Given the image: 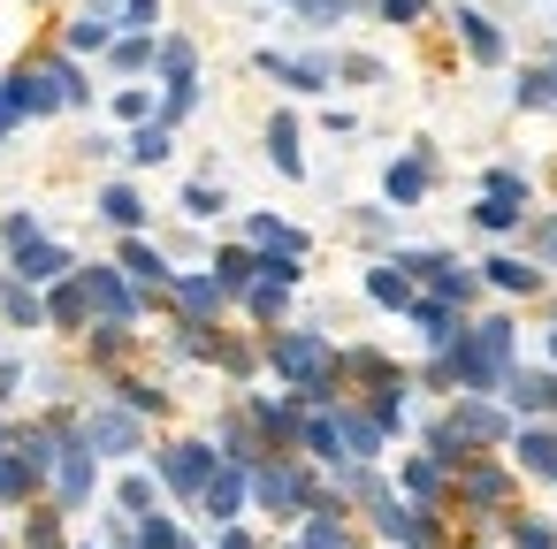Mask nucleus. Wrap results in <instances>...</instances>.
I'll use <instances>...</instances> for the list:
<instances>
[{
	"instance_id": "1",
	"label": "nucleus",
	"mask_w": 557,
	"mask_h": 549,
	"mask_svg": "<svg viewBox=\"0 0 557 549\" xmlns=\"http://www.w3.org/2000/svg\"><path fill=\"white\" fill-rule=\"evenodd\" d=\"M260 359L275 366V382L298 389L306 412L344 404V389H336V344H329V336H313V328H275V336L260 344Z\"/></svg>"
},
{
	"instance_id": "2",
	"label": "nucleus",
	"mask_w": 557,
	"mask_h": 549,
	"mask_svg": "<svg viewBox=\"0 0 557 549\" xmlns=\"http://www.w3.org/2000/svg\"><path fill=\"white\" fill-rule=\"evenodd\" d=\"M252 503H260L268 519H306V503H313V465H306V458H260V465H252Z\"/></svg>"
},
{
	"instance_id": "3",
	"label": "nucleus",
	"mask_w": 557,
	"mask_h": 549,
	"mask_svg": "<svg viewBox=\"0 0 557 549\" xmlns=\"http://www.w3.org/2000/svg\"><path fill=\"white\" fill-rule=\"evenodd\" d=\"M77 290H85V305H92V321H108V328H138V313H146V290L108 260V267H77Z\"/></svg>"
},
{
	"instance_id": "4",
	"label": "nucleus",
	"mask_w": 557,
	"mask_h": 549,
	"mask_svg": "<svg viewBox=\"0 0 557 549\" xmlns=\"http://www.w3.org/2000/svg\"><path fill=\"white\" fill-rule=\"evenodd\" d=\"M0 100H9V115H16V123H47V115H62L54 54H47V62H16L9 77H0Z\"/></svg>"
},
{
	"instance_id": "5",
	"label": "nucleus",
	"mask_w": 557,
	"mask_h": 549,
	"mask_svg": "<svg viewBox=\"0 0 557 549\" xmlns=\"http://www.w3.org/2000/svg\"><path fill=\"white\" fill-rule=\"evenodd\" d=\"M214 465H222V450H214L207 435H184V442H169V450L153 458V481H161L169 496H184V503H199V488L214 481Z\"/></svg>"
},
{
	"instance_id": "6",
	"label": "nucleus",
	"mask_w": 557,
	"mask_h": 549,
	"mask_svg": "<svg viewBox=\"0 0 557 549\" xmlns=\"http://www.w3.org/2000/svg\"><path fill=\"white\" fill-rule=\"evenodd\" d=\"M77 442H85L92 458H138V450H146V420L123 412V404H100V412L77 427Z\"/></svg>"
},
{
	"instance_id": "7",
	"label": "nucleus",
	"mask_w": 557,
	"mask_h": 549,
	"mask_svg": "<svg viewBox=\"0 0 557 549\" xmlns=\"http://www.w3.org/2000/svg\"><path fill=\"white\" fill-rule=\"evenodd\" d=\"M443 427H450L466 450H496V442H511V412L488 404V397H458V404L443 412Z\"/></svg>"
},
{
	"instance_id": "8",
	"label": "nucleus",
	"mask_w": 557,
	"mask_h": 549,
	"mask_svg": "<svg viewBox=\"0 0 557 549\" xmlns=\"http://www.w3.org/2000/svg\"><path fill=\"white\" fill-rule=\"evenodd\" d=\"M367 519H374V534H389L397 549H443V534H435V511H420V503L374 496V503H367Z\"/></svg>"
},
{
	"instance_id": "9",
	"label": "nucleus",
	"mask_w": 557,
	"mask_h": 549,
	"mask_svg": "<svg viewBox=\"0 0 557 549\" xmlns=\"http://www.w3.org/2000/svg\"><path fill=\"white\" fill-rule=\"evenodd\" d=\"M47 481H54V503H62V511H85V503H92V488H100V458H92V450L70 435Z\"/></svg>"
},
{
	"instance_id": "10",
	"label": "nucleus",
	"mask_w": 557,
	"mask_h": 549,
	"mask_svg": "<svg viewBox=\"0 0 557 549\" xmlns=\"http://www.w3.org/2000/svg\"><path fill=\"white\" fill-rule=\"evenodd\" d=\"M9 275H16V283H32V290H47V283L77 275V252H70V245H54V237H32V245H16V252H9Z\"/></svg>"
},
{
	"instance_id": "11",
	"label": "nucleus",
	"mask_w": 557,
	"mask_h": 549,
	"mask_svg": "<svg viewBox=\"0 0 557 549\" xmlns=\"http://www.w3.org/2000/svg\"><path fill=\"white\" fill-rule=\"evenodd\" d=\"M450 481H458V503H466L473 519H488V511H496V503L511 496V473H504L496 458H466V465H458Z\"/></svg>"
},
{
	"instance_id": "12",
	"label": "nucleus",
	"mask_w": 557,
	"mask_h": 549,
	"mask_svg": "<svg viewBox=\"0 0 557 549\" xmlns=\"http://www.w3.org/2000/svg\"><path fill=\"white\" fill-rule=\"evenodd\" d=\"M245 503H252V473L222 458V465H214V481L199 488V511H207L214 526H230V519H245Z\"/></svg>"
},
{
	"instance_id": "13",
	"label": "nucleus",
	"mask_w": 557,
	"mask_h": 549,
	"mask_svg": "<svg viewBox=\"0 0 557 549\" xmlns=\"http://www.w3.org/2000/svg\"><path fill=\"white\" fill-rule=\"evenodd\" d=\"M252 62H260L268 77H283L290 92H329V85H336V70H329L321 54H275V47H260Z\"/></svg>"
},
{
	"instance_id": "14",
	"label": "nucleus",
	"mask_w": 557,
	"mask_h": 549,
	"mask_svg": "<svg viewBox=\"0 0 557 549\" xmlns=\"http://www.w3.org/2000/svg\"><path fill=\"white\" fill-rule=\"evenodd\" d=\"M115 267L146 290V298H161L169 283H176V267H169V252L161 245H146V237H123V252H115Z\"/></svg>"
},
{
	"instance_id": "15",
	"label": "nucleus",
	"mask_w": 557,
	"mask_h": 549,
	"mask_svg": "<svg viewBox=\"0 0 557 549\" xmlns=\"http://www.w3.org/2000/svg\"><path fill=\"white\" fill-rule=\"evenodd\" d=\"M428 184H435V161H428V146H420V153L389 161V176H382V199H389V207H420V199H428Z\"/></svg>"
},
{
	"instance_id": "16",
	"label": "nucleus",
	"mask_w": 557,
	"mask_h": 549,
	"mask_svg": "<svg viewBox=\"0 0 557 549\" xmlns=\"http://www.w3.org/2000/svg\"><path fill=\"white\" fill-rule=\"evenodd\" d=\"M47 328H62V336H85V328H92V305H85V290H77V275H62V283H47Z\"/></svg>"
},
{
	"instance_id": "17",
	"label": "nucleus",
	"mask_w": 557,
	"mask_h": 549,
	"mask_svg": "<svg viewBox=\"0 0 557 549\" xmlns=\"http://www.w3.org/2000/svg\"><path fill=\"white\" fill-rule=\"evenodd\" d=\"M268 161H275V176H290V184L306 176V153H298V115H290V108H275V115H268Z\"/></svg>"
},
{
	"instance_id": "18",
	"label": "nucleus",
	"mask_w": 557,
	"mask_h": 549,
	"mask_svg": "<svg viewBox=\"0 0 557 549\" xmlns=\"http://www.w3.org/2000/svg\"><path fill=\"white\" fill-rule=\"evenodd\" d=\"M245 245H252V252H298V260L313 252V237L290 229V222H275V214H245Z\"/></svg>"
},
{
	"instance_id": "19",
	"label": "nucleus",
	"mask_w": 557,
	"mask_h": 549,
	"mask_svg": "<svg viewBox=\"0 0 557 549\" xmlns=\"http://www.w3.org/2000/svg\"><path fill=\"white\" fill-rule=\"evenodd\" d=\"M169 298L184 305V321H214V313L230 305V290H222L214 275H176V283H169Z\"/></svg>"
},
{
	"instance_id": "20",
	"label": "nucleus",
	"mask_w": 557,
	"mask_h": 549,
	"mask_svg": "<svg viewBox=\"0 0 557 549\" xmlns=\"http://www.w3.org/2000/svg\"><path fill=\"white\" fill-rule=\"evenodd\" d=\"M405 313H412V328L428 336V351H450V344L466 336V328H458V305H443V298H412Z\"/></svg>"
},
{
	"instance_id": "21",
	"label": "nucleus",
	"mask_w": 557,
	"mask_h": 549,
	"mask_svg": "<svg viewBox=\"0 0 557 549\" xmlns=\"http://www.w3.org/2000/svg\"><path fill=\"white\" fill-rule=\"evenodd\" d=\"M481 283H488V290H504V298H534V290H542V267H534V260L496 252V260L481 267Z\"/></svg>"
},
{
	"instance_id": "22",
	"label": "nucleus",
	"mask_w": 557,
	"mask_h": 549,
	"mask_svg": "<svg viewBox=\"0 0 557 549\" xmlns=\"http://www.w3.org/2000/svg\"><path fill=\"white\" fill-rule=\"evenodd\" d=\"M397 481H405V503H420V511H435V503L450 496V473H443L435 458H405V473H397Z\"/></svg>"
},
{
	"instance_id": "23",
	"label": "nucleus",
	"mask_w": 557,
	"mask_h": 549,
	"mask_svg": "<svg viewBox=\"0 0 557 549\" xmlns=\"http://www.w3.org/2000/svg\"><path fill=\"white\" fill-rule=\"evenodd\" d=\"M100 222L123 229V237H138V229H146V199H138V184H108V191H100Z\"/></svg>"
},
{
	"instance_id": "24",
	"label": "nucleus",
	"mask_w": 557,
	"mask_h": 549,
	"mask_svg": "<svg viewBox=\"0 0 557 549\" xmlns=\"http://www.w3.org/2000/svg\"><path fill=\"white\" fill-rule=\"evenodd\" d=\"M367 298H374V305H389V313H405L420 290H412V275H405L397 260H382V267H367Z\"/></svg>"
},
{
	"instance_id": "25",
	"label": "nucleus",
	"mask_w": 557,
	"mask_h": 549,
	"mask_svg": "<svg viewBox=\"0 0 557 549\" xmlns=\"http://www.w3.org/2000/svg\"><path fill=\"white\" fill-rule=\"evenodd\" d=\"M0 313H9L16 328H47V298L32 283H16V275H0Z\"/></svg>"
},
{
	"instance_id": "26",
	"label": "nucleus",
	"mask_w": 557,
	"mask_h": 549,
	"mask_svg": "<svg viewBox=\"0 0 557 549\" xmlns=\"http://www.w3.org/2000/svg\"><path fill=\"white\" fill-rule=\"evenodd\" d=\"M458 39H466L473 62H504V32H496L481 9H458Z\"/></svg>"
},
{
	"instance_id": "27",
	"label": "nucleus",
	"mask_w": 557,
	"mask_h": 549,
	"mask_svg": "<svg viewBox=\"0 0 557 549\" xmlns=\"http://www.w3.org/2000/svg\"><path fill=\"white\" fill-rule=\"evenodd\" d=\"M153 70H161V85H199V47L191 39H161L153 47Z\"/></svg>"
},
{
	"instance_id": "28",
	"label": "nucleus",
	"mask_w": 557,
	"mask_h": 549,
	"mask_svg": "<svg viewBox=\"0 0 557 549\" xmlns=\"http://www.w3.org/2000/svg\"><path fill=\"white\" fill-rule=\"evenodd\" d=\"M504 397H511V412H549V404H557V382H549V374H519V366H511V374H504Z\"/></svg>"
},
{
	"instance_id": "29",
	"label": "nucleus",
	"mask_w": 557,
	"mask_h": 549,
	"mask_svg": "<svg viewBox=\"0 0 557 549\" xmlns=\"http://www.w3.org/2000/svg\"><path fill=\"white\" fill-rule=\"evenodd\" d=\"M511 450L527 473H557V427H511Z\"/></svg>"
},
{
	"instance_id": "30",
	"label": "nucleus",
	"mask_w": 557,
	"mask_h": 549,
	"mask_svg": "<svg viewBox=\"0 0 557 549\" xmlns=\"http://www.w3.org/2000/svg\"><path fill=\"white\" fill-rule=\"evenodd\" d=\"M207 275H214V283H222L230 298H245V290H252V245H222Z\"/></svg>"
},
{
	"instance_id": "31",
	"label": "nucleus",
	"mask_w": 557,
	"mask_h": 549,
	"mask_svg": "<svg viewBox=\"0 0 557 549\" xmlns=\"http://www.w3.org/2000/svg\"><path fill=\"white\" fill-rule=\"evenodd\" d=\"M123 153H131V161H138V169H161V161H169V153H176V130H161V123H138V130H131V146H123Z\"/></svg>"
},
{
	"instance_id": "32",
	"label": "nucleus",
	"mask_w": 557,
	"mask_h": 549,
	"mask_svg": "<svg viewBox=\"0 0 557 549\" xmlns=\"http://www.w3.org/2000/svg\"><path fill=\"white\" fill-rule=\"evenodd\" d=\"M115 404H123V412H138V420H161V412H169V389H161V382H131V374H123V382H115Z\"/></svg>"
},
{
	"instance_id": "33",
	"label": "nucleus",
	"mask_w": 557,
	"mask_h": 549,
	"mask_svg": "<svg viewBox=\"0 0 557 549\" xmlns=\"http://www.w3.org/2000/svg\"><path fill=\"white\" fill-rule=\"evenodd\" d=\"M62 39H70V54H108V47H115V24H108V16H77Z\"/></svg>"
},
{
	"instance_id": "34",
	"label": "nucleus",
	"mask_w": 557,
	"mask_h": 549,
	"mask_svg": "<svg viewBox=\"0 0 557 549\" xmlns=\"http://www.w3.org/2000/svg\"><path fill=\"white\" fill-rule=\"evenodd\" d=\"M153 47H161L153 32H131V39H115V47H108V62H115L123 77H138V70H153Z\"/></svg>"
},
{
	"instance_id": "35",
	"label": "nucleus",
	"mask_w": 557,
	"mask_h": 549,
	"mask_svg": "<svg viewBox=\"0 0 557 549\" xmlns=\"http://www.w3.org/2000/svg\"><path fill=\"white\" fill-rule=\"evenodd\" d=\"M153 496H161V481H153V473H123V481H115L123 519H146V511H153Z\"/></svg>"
},
{
	"instance_id": "36",
	"label": "nucleus",
	"mask_w": 557,
	"mask_h": 549,
	"mask_svg": "<svg viewBox=\"0 0 557 549\" xmlns=\"http://www.w3.org/2000/svg\"><path fill=\"white\" fill-rule=\"evenodd\" d=\"M283 9H290L298 24H313V32H336V24L351 16V0H283Z\"/></svg>"
},
{
	"instance_id": "37",
	"label": "nucleus",
	"mask_w": 557,
	"mask_h": 549,
	"mask_svg": "<svg viewBox=\"0 0 557 549\" xmlns=\"http://www.w3.org/2000/svg\"><path fill=\"white\" fill-rule=\"evenodd\" d=\"M108 108H115V123H131V130H138V123H153V92H146V85H123Z\"/></svg>"
},
{
	"instance_id": "38",
	"label": "nucleus",
	"mask_w": 557,
	"mask_h": 549,
	"mask_svg": "<svg viewBox=\"0 0 557 549\" xmlns=\"http://www.w3.org/2000/svg\"><path fill=\"white\" fill-rule=\"evenodd\" d=\"M283 305H290V290H275V283H252L245 290V313L252 321H283Z\"/></svg>"
},
{
	"instance_id": "39",
	"label": "nucleus",
	"mask_w": 557,
	"mask_h": 549,
	"mask_svg": "<svg viewBox=\"0 0 557 549\" xmlns=\"http://www.w3.org/2000/svg\"><path fill=\"white\" fill-rule=\"evenodd\" d=\"M54 519H62V511H32V519H24V549H70Z\"/></svg>"
},
{
	"instance_id": "40",
	"label": "nucleus",
	"mask_w": 557,
	"mask_h": 549,
	"mask_svg": "<svg viewBox=\"0 0 557 549\" xmlns=\"http://www.w3.org/2000/svg\"><path fill=\"white\" fill-rule=\"evenodd\" d=\"M511 549H557V526H542V519H511Z\"/></svg>"
},
{
	"instance_id": "41",
	"label": "nucleus",
	"mask_w": 557,
	"mask_h": 549,
	"mask_svg": "<svg viewBox=\"0 0 557 549\" xmlns=\"http://www.w3.org/2000/svg\"><path fill=\"white\" fill-rule=\"evenodd\" d=\"M32 237H47V229H39V214H24V207H16V214H0V245H9V252H16V245H32Z\"/></svg>"
},
{
	"instance_id": "42",
	"label": "nucleus",
	"mask_w": 557,
	"mask_h": 549,
	"mask_svg": "<svg viewBox=\"0 0 557 549\" xmlns=\"http://www.w3.org/2000/svg\"><path fill=\"white\" fill-rule=\"evenodd\" d=\"M557 100V70H534V77H519V108H549Z\"/></svg>"
},
{
	"instance_id": "43",
	"label": "nucleus",
	"mask_w": 557,
	"mask_h": 549,
	"mask_svg": "<svg viewBox=\"0 0 557 549\" xmlns=\"http://www.w3.org/2000/svg\"><path fill=\"white\" fill-rule=\"evenodd\" d=\"M184 214H191V222L222 214V191H214V184H184Z\"/></svg>"
},
{
	"instance_id": "44",
	"label": "nucleus",
	"mask_w": 557,
	"mask_h": 549,
	"mask_svg": "<svg viewBox=\"0 0 557 549\" xmlns=\"http://www.w3.org/2000/svg\"><path fill=\"white\" fill-rule=\"evenodd\" d=\"M374 9H382V16L405 32V24H420V16H428V0H374Z\"/></svg>"
},
{
	"instance_id": "45",
	"label": "nucleus",
	"mask_w": 557,
	"mask_h": 549,
	"mask_svg": "<svg viewBox=\"0 0 557 549\" xmlns=\"http://www.w3.org/2000/svg\"><path fill=\"white\" fill-rule=\"evenodd\" d=\"M123 24H131V32H153V24H161V0H123Z\"/></svg>"
},
{
	"instance_id": "46",
	"label": "nucleus",
	"mask_w": 557,
	"mask_h": 549,
	"mask_svg": "<svg viewBox=\"0 0 557 549\" xmlns=\"http://www.w3.org/2000/svg\"><path fill=\"white\" fill-rule=\"evenodd\" d=\"M214 549H260V534H252V526H245V519H230V526H222V534H214Z\"/></svg>"
},
{
	"instance_id": "47",
	"label": "nucleus",
	"mask_w": 557,
	"mask_h": 549,
	"mask_svg": "<svg viewBox=\"0 0 557 549\" xmlns=\"http://www.w3.org/2000/svg\"><path fill=\"white\" fill-rule=\"evenodd\" d=\"M336 77H351V85H382V62H367V54H351Z\"/></svg>"
},
{
	"instance_id": "48",
	"label": "nucleus",
	"mask_w": 557,
	"mask_h": 549,
	"mask_svg": "<svg viewBox=\"0 0 557 549\" xmlns=\"http://www.w3.org/2000/svg\"><path fill=\"white\" fill-rule=\"evenodd\" d=\"M0 138H16V115H9V100H0Z\"/></svg>"
},
{
	"instance_id": "49",
	"label": "nucleus",
	"mask_w": 557,
	"mask_h": 549,
	"mask_svg": "<svg viewBox=\"0 0 557 549\" xmlns=\"http://www.w3.org/2000/svg\"><path fill=\"white\" fill-rule=\"evenodd\" d=\"M542 252H549V260H557V222H549V229H542Z\"/></svg>"
},
{
	"instance_id": "50",
	"label": "nucleus",
	"mask_w": 557,
	"mask_h": 549,
	"mask_svg": "<svg viewBox=\"0 0 557 549\" xmlns=\"http://www.w3.org/2000/svg\"><path fill=\"white\" fill-rule=\"evenodd\" d=\"M549 359H557V336H549Z\"/></svg>"
},
{
	"instance_id": "51",
	"label": "nucleus",
	"mask_w": 557,
	"mask_h": 549,
	"mask_svg": "<svg viewBox=\"0 0 557 549\" xmlns=\"http://www.w3.org/2000/svg\"><path fill=\"white\" fill-rule=\"evenodd\" d=\"M549 481H557V473H549Z\"/></svg>"
},
{
	"instance_id": "52",
	"label": "nucleus",
	"mask_w": 557,
	"mask_h": 549,
	"mask_svg": "<svg viewBox=\"0 0 557 549\" xmlns=\"http://www.w3.org/2000/svg\"><path fill=\"white\" fill-rule=\"evenodd\" d=\"M290 549H298V541H290Z\"/></svg>"
}]
</instances>
